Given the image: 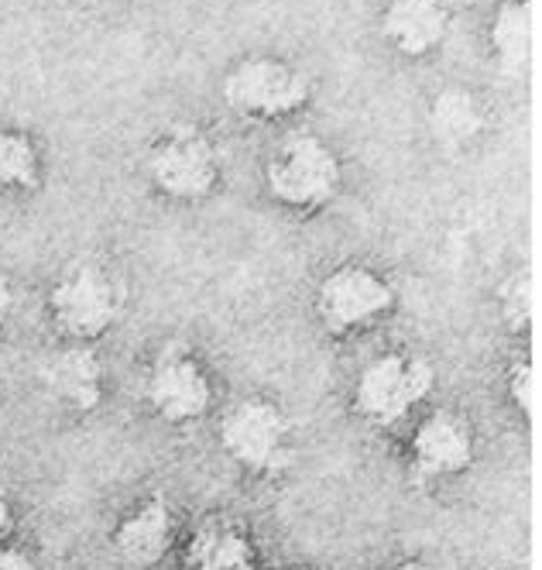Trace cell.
I'll return each instance as SVG.
<instances>
[{
	"mask_svg": "<svg viewBox=\"0 0 542 570\" xmlns=\"http://www.w3.org/2000/svg\"><path fill=\"white\" fill-rule=\"evenodd\" d=\"M467 4H484V0H467Z\"/></svg>",
	"mask_w": 542,
	"mask_h": 570,
	"instance_id": "603a6c76",
	"label": "cell"
},
{
	"mask_svg": "<svg viewBox=\"0 0 542 570\" xmlns=\"http://www.w3.org/2000/svg\"><path fill=\"white\" fill-rule=\"evenodd\" d=\"M145 176L151 189L173 203H199L220 186L224 161L214 138L199 125L179 120L165 128L145 151Z\"/></svg>",
	"mask_w": 542,
	"mask_h": 570,
	"instance_id": "3957f363",
	"label": "cell"
},
{
	"mask_svg": "<svg viewBox=\"0 0 542 570\" xmlns=\"http://www.w3.org/2000/svg\"><path fill=\"white\" fill-rule=\"evenodd\" d=\"M224 104L244 120H285L309 104L313 83L309 76L278 56H252L240 59L220 83Z\"/></svg>",
	"mask_w": 542,
	"mask_h": 570,
	"instance_id": "8992f818",
	"label": "cell"
},
{
	"mask_svg": "<svg viewBox=\"0 0 542 570\" xmlns=\"http://www.w3.org/2000/svg\"><path fill=\"white\" fill-rule=\"evenodd\" d=\"M313 306L329 337H357L395 309V285L371 265L347 262L319 278Z\"/></svg>",
	"mask_w": 542,
	"mask_h": 570,
	"instance_id": "52a82bcc",
	"label": "cell"
},
{
	"mask_svg": "<svg viewBox=\"0 0 542 570\" xmlns=\"http://www.w3.org/2000/svg\"><path fill=\"white\" fill-rule=\"evenodd\" d=\"M183 560L186 570H258V547L244 525L214 515L189 533Z\"/></svg>",
	"mask_w": 542,
	"mask_h": 570,
	"instance_id": "4fadbf2b",
	"label": "cell"
},
{
	"mask_svg": "<svg viewBox=\"0 0 542 570\" xmlns=\"http://www.w3.org/2000/svg\"><path fill=\"white\" fill-rule=\"evenodd\" d=\"M487 46L497 66L509 72H522L532 59L535 46V21H532V0H502L487 28Z\"/></svg>",
	"mask_w": 542,
	"mask_h": 570,
	"instance_id": "9a60e30c",
	"label": "cell"
},
{
	"mask_svg": "<svg viewBox=\"0 0 542 570\" xmlns=\"http://www.w3.org/2000/svg\"><path fill=\"white\" fill-rule=\"evenodd\" d=\"M124 285L120 278L93 262L66 268L49 289V316L66 334V341L93 344L117 327L124 316Z\"/></svg>",
	"mask_w": 542,
	"mask_h": 570,
	"instance_id": "5b68a950",
	"label": "cell"
},
{
	"mask_svg": "<svg viewBox=\"0 0 542 570\" xmlns=\"http://www.w3.org/2000/svg\"><path fill=\"white\" fill-rule=\"evenodd\" d=\"M41 179V158L35 141L18 128H0V196L35 189Z\"/></svg>",
	"mask_w": 542,
	"mask_h": 570,
	"instance_id": "2e32d148",
	"label": "cell"
},
{
	"mask_svg": "<svg viewBox=\"0 0 542 570\" xmlns=\"http://www.w3.org/2000/svg\"><path fill=\"white\" fill-rule=\"evenodd\" d=\"M433 385L436 372L423 354L388 351L371 357L357 372L351 385V405L367 426L392 430L423 410L433 395Z\"/></svg>",
	"mask_w": 542,
	"mask_h": 570,
	"instance_id": "7a4b0ae2",
	"label": "cell"
},
{
	"mask_svg": "<svg viewBox=\"0 0 542 570\" xmlns=\"http://www.w3.org/2000/svg\"><path fill=\"white\" fill-rule=\"evenodd\" d=\"M41 385H46V392L56 402L69 405V410L93 413L104 402V361L93 351V344L69 341L41 364Z\"/></svg>",
	"mask_w": 542,
	"mask_h": 570,
	"instance_id": "8fae6325",
	"label": "cell"
},
{
	"mask_svg": "<svg viewBox=\"0 0 542 570\" xmlns=\"http://www.w3.org/2000/svg\"><path fill=\"white\" fill-rule=\"evenodd\" d=\"M14 529V499L8 492V484H0V543L11 537Z\"/></svg>",
	"mask_w": 542,
	"mask_h": 570,
	"instance_id": "ffe728a7",
	"label": "cell"
},
{
	"mask_svg": "<svg viewBox=\"0 0 542 570\" xmlns=\"http://www.w3.org/2000/svg\"><path fill=\"white\" fill-rule=\"evenodd\" d=\"M474 458H477V436L471 420L440 405V410L426 413L415 423L408 436V481L426 488L456 478L474 468Z\"/></svg>",
	"mask_w": 542,
	"mask_h": 570,
	"instance_id": "9c48e42d",
	"label": "cell"
},
{
	"mask_svg": "<svg viewBox=\"0 0 542 570\" xmlns=\"http://www.w3.org/2000/svg\"><path fill=\"white\" fill-rule=\"evenodd\" d=\"M539 313V289H535V275L529 268H515L502 285H497V316L512 331L525 334L532 331Z\"/></svg>",
	"mask_w": 542,
	"mask_h": 570,
	"instance_id": "e0dca14e",
	"label": "cell"
},
{
	"mask_svg": "<svg viewBox=\"0 0 542 570\" xmlns=\"http://www.w3.org/2000/svg\"><path fill=\"white\" fill-rule=\"evenodd\" d=\"M430 135L440 148H467L474 145L484 128H487V114L477 94L464 90V87H446L430 100V114H426Z\"/></svg>",
	"mask_w": 542,
	"mask_h": 570,
	"instance_id": "5bb4252c",
	"label": "cell"
},
{
	"mask_svg": "<svg viewBox=\"0 0 542 570\" xmlns=\"http://www.w3.org/2000/svg\"><path fill=\"white\" fill-rule=\"evenodd\" d=\"M385 570H436V567H430V563H423V560H398V563H392V567H385Z\"/></svg>",
	"mask_w": 542,
	"mask_h": 570,
	"instance_id": "7402d4cb",
	"label": "cell"
},
{
	"mask_svg": "<svg viewBox=\"0 0 542 570\" xmlns=\"http://www.w3.org/2000/svg\"><path fill=\"white\" fill-rule=\"evenodd\" d=\"M450 31V4L446 0H388L382 11L385 42L405 59L433 56Z\"/></svg>",
	"mask_w": 542,
	"mask_h": 570,
	"instance_id": "7c38bea8",
	"label": "cell"
},
{
	"mask_svg": "<svg viewBox=\"0 0 542 570\" xmlns=\"http://www.w3.org/2000/svg\"><path fill=\"white\" fill-rule=\"evenodd\" d=\"M265 186L278 207L292 214H319L344 186V161L329 141L313 131L282 138L265 161Z\"/></svg>",
	"mask_w": 542,
	"mask_h": 570,
	"instance_id": "6da1fadb",
	"label": "cell"
},
{
	"mask_svg": "<svg viewBox=\"0 0 542 570\" xmlns=\"http://www.w3.org/2000/svg\"><path fill=\"white\" fill-rule=\"evenodd\" d=\"M11 309H14V285H11V278L0 275V323L11 316Z\"/></svg>",
	"mask_w": 542,
	"mask_h": 570,
	"instance_id": "44dd1931",
	"label": "cell"
},
{
	"mask_svg": "<svg viewBox=\"0 0 542 570\" xmlns=\"http://www.w3.org/2000/svg\"><path fill=\"white\" fill-rule=\"evenodd\" d=\"M148 410L169 426H193L214 410V379L186 344H165L148 361L141 382Z\"/></svg>",
	"mask_w": 542,
	"mask_h": 570,
	"instance_id": "ba28073f",
	"label": "cell"
},
{
	"mask_svg": "<svg viewBox=\"0 0 542 570\" xmlns=\"http://www.w3.org/2000/svg\"><path fill=\"white\" fill-rule=\"evenodd\" d=\"M0 570H38L35 557L18 550V547H8V543H0Z\"/></svg>",
	"mask_w": 542,
	"mask_h": 570,
	"instance_id": "d6986e66",
	"label": "cell"
},
{
	"mask_svg": "<svg viewBox=\"0 0 542 570\" xmlns=\"http://www.w3.org/2000/svg\"><path fill=\"white\" fill-rule=\"evenodd\" d=\"M114 553L124 567L131 570H151L158 567L165 557H169L173 543H176V515L173 505L165 499H145L141 505H135L128 515H124L114 529Z\"/></svg>",
	"mask_w": 542,
	"mask_h": 570,
	"instance_id": "30bf717a",
	"label": "cell"
},
{
	"mask_svg": "<svg viewBox=\"0 0 542 570\" xmlns=\"http://www.w3.org/2000/svg\"><path fill=\"white\" fill-rule=\"evenodd\" d=\"M505 392L509 402L515 405V413L535 423L539 416V399H542V382H539V361L532 354H519L509 372H505Z\"/></svg>",
	"mask_w": 542,
	"mask_h": 570,
	"instance_id": "ac0fdd59",
	"label": "cell"
},
{
	"mask_svg": "<svg viewBox=\"0 0 542 570\" xmlns=\"http://www.w3.org/2000/svg\"><path fill=\"white\" fill-rule=\"evenodd\" d=\"M224 454L255 478H278L296 464V433L285 410L272 399H237L220 420Z\"/></svg>",
	"mask_w": 542,
	"mask_h": 570,
	"instance_id": "277c9868",
	"label": "cell"
}]
</instances>
